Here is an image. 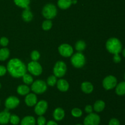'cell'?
<instances>
[{
    "mask_svg": "<svg viewBox=\"0 0 125 125\" xmlns=\"http://www.w3.org/2000/svg\"><path fill=\"white\" fill-rule=\"evenodd\" d=\"M10 51L6 47L0 49V61H5L9 57Z\"/></svg>",
    "mask_w": 125,
    "mask_h": 125,
    "instance_id": "cell-24",
    "label": "cell"
},
{
    "mask_svg": "<svg viewBox=\"0 0 125 125\" xmlns=\"http://www.w3.org/2000/svg\"><path fill=\"white\" fill-rule=\"evenodd\" d=\"M67 65L63 61H58L54 65L53 68L54 75L57 78H62L67 72Z\"/></svg>",
    "mask_w": 125,
    "mask_h": 125,
    "instance_id": "cell-6",
    "label": "cell"
},
{
    "mask_svg": "<svg viewBox=\"0 0 125 125\" xmlns=\"http://www.w3.org/2000/svg\"><path fill=\"white\" fill-rule=\"evenodd\" d=\"M109 125H120V123L117 118H113L110 120L109 122Z\"/></svg>",
    "mask_w": 125,
    "mask_h": 125,
    "instance_id": "cell-36",
    "label": "cell"
},
{
    "mask_svg": "<svg viewBox=\"0 0 125 125\" xmlns=\"http://www.w3.org/2000/svg\"><path fill=\"white\" fill-rule=\"evenodd\" d=\"M57 13V7L54 4L51 3L47 4L42 9V15L45 18L51 20L54 18Z\"/></svg>",
    "mask_w": 125,
    "mask_h": 125,
    "instance_id": "cell-3",
    "label": "cell"
},
{
    "mask_svg": "<svg viewBox=\"0 0 125 125\" xmlns=\"http://www.w3.org/2000/svg\"><path fill=\"white\" fill-rule=\"evenodd\" d=\"M9 42V39L6 37H2L0 38V45L2 47H6L8 45Z\"/></svg>",
    "mask_w": 125,
    "mask_h": 125,
    "instance_id": "cell-34",
    "label": "cell"
},
{
    "mask_svg": "<svg viewBox=\"0 0 125 125\" xmlns=\"http://www.w3.org/2000/svg\"><path fill=\"white\" fill-rule=\"evenodd\" d=\"M27 70L31 74L34 76H39L42 73V67L37 61H33L29 62L27 67Z\"/></svg>",
    "mask_w": 125,
    "mask_h": 125,
    "instance_id": "cell-7",
    "label": "cell"
},
{
    "mask_svg": "<svg viewBox=\"0 0 125 125\" xmlns=\"http://www.w3.org/2000/svg\"><path fill=\"white\" fill-rule=\"evenodd\" d=\"M58 51L60 54L64 57H69L73 54V48L70 45L63 43L60 45L58 48Z\"/></svg>",
    "mask_w": 125,
    "mask_h": 125,
    "instance_id": "cell-10",
    "label": "cell"
},
{
    "mask_svg": "<svg viewBox=\"0 0 125 125\" xmlns=\"http://www.w3.org/2000/svg\"><path fill=\"white\" fill-rule=\"evenodd\" d=\"M10 115V113L9 112V109L6 108L4 111L0 112V125H7L9 122Z\"/></svg>",
    "mask_w": 125,
    "mask_h": 125,
    "instance_id": "cell-14",
    "label": "cell"
},
{
    "mask_svg": "<svg viewBox=\"0 0 125 125\" xmlns=\"http://www.w3.org/2000/svg\"><path fill=\"white\" fill-rule=\"evenodd\" d=\"M124 78H125V76H124Z\"/></svg>",
    "mask_w": 125,
    "mask_h": 125,
    "instance_id": "cell-44",
    "label": "cell"
},
{
    "mask_svg": "<svg viewBox=\"0 0 125 125\" xmlns=\"http://www.w3.org/2000/svg\"><path fill=\"white\" fill-rule=\"evenodd\" d=\"M105 103L102 100H98L95 103L94 105V110L96 112H101L104 109Z\"/></svg>",
    "mask_w": 125,
    "mask_h": 125,
    "instance_id": "cell-22",
    "label": "cell"
},
{
    "mask_svg": "<svg viewBox=\"0 0 125 125\" xmlns=\"http://www.w3.org/2000/svg\"><path fill=\"white\" fill-rule=\"evenodd\" d=\"M47 84L43 80L38 79L33 82L31 85V90L36 94H42L45 93L47 90Z\"/></svg>",
    "mask_w": 125,
    "mask_h": 125,
    "instance_id": "cell-4",
    "label": "cell"
},
{
    "mask_svg": "<svg viewBox=\"0 0 125 125\" xmlns=\"http://www.w3.org/2000/svg\"><path fill=\"white\" fill-rule=\"evenodd\" d=\"M65 111L61 107H57L55 109L54 111L52 116H53L54 119L56 121H61L65 117Z\"/></svg>",
    "mask_w": 125,
    "mask_h": 125,
    "instance_id": "cell-15",
    "label": "cell"
},
{
    "mask_svg": "<svg viewBox=\"0 0 125 125\" xmlns=\"http://www.w3.org/2000/svg\"><path fill=\"white\" fill-rule=\"evenodd\" d=\"M36 123L38 125H46V120L45 117L43 115H40L37 119Z\"/></svg>",
    "mask_w": 125,
    "mask_h": 125,
    "instance_id": "cell-33",
    "label": "cell"
},
{
    "mask_svg": "<svg viewBox=\"0 0 125 125\" xmlns=\"http://www.w3.org/2000/svg\"><path fill=\"white\" fill-rule=\"evenodd\" d=\"M71 114L73 117H75V118H79L83 115V111L79 108H74L71 111Z\"/></svg>",
    "mask_w": 125,
    "mask_h": 125,
    "instance_id": "cell-31",
    "label": "cell"
},
{
    "mask_svg": "<svg viewBox=\"0 0 125 125\" xmlns=\"http://www.w3.org/2000/svg\"><path fill=\"white\" fill-rule=\"evenodd\" d=\"M81 90L84 93L87 94H91L94 90V85L90 82L85 81L81 84Z\"/></svg>",
    "mask_w": 125,
    "mask_h": 125,
    "instance_id": "cell-18",
    "label": "cell"
},
{
    "mask_svg": "<svg viewBox=\"0 0 125 125\" xmlns=\"http://www.w3.org/2000/svg\"><path fill=\"white\" fill-rule=\"evenodd\" d=\"M0 104H1V101H0Z\"/></svg>",
    "mask_w": 125,
    "mask_h": 125,
    "instance_id": "cell-45",
    "label": "cell"
},
{
    "mask_svg": "<svg viewBox=\"0 0 125 125\" xmlns=\"http://www.w3.org/2000/svg\"><path fill=\"white\" fill-rule=\"evenodd\" d=\"M13 2L18 7L25 9L29 7L31 0H13Z\"/></svg>",
    "mask_w": 125,
    "mask_h": 125,
    "instance_id": "cell-25",
    "label": "cell"
},
{
    "mask_svg": "<svg viewBox=\"0 0 125 125\" xmlns=\"http://www.w3.org/2000/svg\"><path fill=\"white\" fill-rule=\"evenodd\" d=\"M20 100L17 96H10L5 101V107L9 110L13 109L20 104Z\"/></svg>",
    "mask_w": 125,
    "mask_h": 125,
    "instance_id": "cell-12",
    "label": "cell"
},
{
    "mask_svg": "<svg viewBox=\"0 0 125 125\" xmlns=\"http://www.w3.org/2000/svg\"><path fill=\"white\" fill-rule=\"evenodd\" d=\"M113 61L115 63H120L122 61V58L120 56L119 54H114V57H113Z\"/></svg>",
    "mask_w": 125,
    "mask_h": 125,
    "instance_id": "cell-37",
    "label": "cell"
},
{
    "mask_svg": "<svg viewBox=\"0 0 125 125\" xmlns=\"http://www.w3.org/2000/svg\"><path fill=\"white\" fill-rule=\"evenodd\" d=\"M17 92L19 95L24 96V95H28L30 92V88L28 87V85H20L18 86L17 89Z\"/></svg>",
    "mask_w": 125,
    "mask_h": 125,
    "instance_id": "cell-21",
    "label": "cell"
},
{
    "mask_svg": "<svg viewBox=\"0 0 125 125\" xmlns=\"http://www.w3.org/2000/svg\"><path fill=\"white\" fill-rule=\"evenodd\" d=\"M86 48V43L84 40H79L75 44V49L78 52H82Z\"/></svg>",
    "mask_w": 125,
    "mask_h": 125,
    "instance_id": "cell-26",
    "label": "cell"
},
{
    "mask_svg": "<svg viewBox=\"0 0 125 125\" xmlns=\"http://www.w3.org/2000/svg\"><path fill=\"white\" fill-rule=\"evenodd\" d=\"M71 62L75 68H81L84 67L85 65V57L81 52H76L72 56Z\"/></svg>",
    "mask_w": 125,
    "mask_h": 125,
    "instance_id": "cell-5",
    "label": "cell"
},
{
    "mask_svg": "<svg viewBox=\"0 0 125 125\" xmlns=\"http://www.w3.org/2000/svg\"><path fill=\"white\" fill-rule=\"evenodd\" d=\"M7 70L11 76L20 78L26 73L27 67L20 59L13 58L10 60L7 65Z\"/></svg>",
    "mask_w": 125,
    "mask_h": 125,
    "instance_id": "cell-1",
    "label": "cell"
},
{
    "mask_svg": "<svg viewBox=\"0 0 125 125\" xmlns=\"http://www.w3.org/2000/svg\"><path fill=\"white\" fill-rule=\"evenodd\" d=\"M115 92L119 96L125 95V81H122L115 87Z\"/></svg>",
    "mask_w": 125,
    "mask_h": 125,
    "instance_id": "cell-23",
    "label": "cell"
},
{
    "mask_svg": "<svg viewBox=\"0 0 125 125\" xmlns=\"http://www.w3.org/2000/svg\"><path fill=\"white\" fill-rule=\"evenodd\" d=\"M57 89L62 92H65L69 89L70 85L67 81L64 79H60L57 81Z\"/></svg>",
    "mask_w": 125,
    "mask_h": 125,
    "instance_id": "cell-16",
    "label": "cell"
},
{
    "mask_svg": "<svg viewBox=\"0 0 125 125\" xmlns=\"http://www.w3.org/2000/svg\"><path fill=\"white\" fill-rule=\"evenodd\" d=\"M81 125V124H77V125Z\"/></svg>",
    "mask_w": 125,
    "mask_h": 125,
    "instance_id": "cell-43",
    "label": "cell"
},
{
    "mask_svg": "<svg viewBox=\"0 0 125 125\" xmlns=\"http://www.w3.org/2000/svg\"><path fill=\"white\" fill-rule=\"evenodd\" d=\"M122 54H123V57H125V48L122 51Z\"/></svg>",
    "mask_w": 125,
    "mask_h": 125,
    "instance_id": "cell-40",
    "label": "cell"
},
{
    "mask_svg": "<svg viewBox=\"0 0 125 125\" xmlns=\"http://www.w3.org/2000/svg\"><path fill=\"white\" fill-rule=\"evenodd\" d=\"M40 54L37 50H34V51H32L31 54V58L32 61H37L38 60L40 59Z\"/></svg>",
    "mask_w": 125,
    "mask_h": 125,
    "instance_id": "cell-32",
    "label": "cell"
},
{
    "mask_svg": "<svg viewBox=\"0 0 125 125\" xmlns=\"http://www.w3.org/2000/svg\"><path fill=\"white\" fill-rule=\"evenodd\" d=\"M57 83V77L54 75H51L48 78L46 81V84L50 86H54Z\"/></svg>",
    "mask_w": 125,
    "mask_h": 125,
    "instance_id": "cell-30",
    "label": "cell"
},
{
    "mask_svg": "<svg viewBox=\"0 0 125 125\" xmlns=\"http://www.w3.org/2000/svg\"><path fill=\"white\" fill-rule=\"evenodd\" d=\"M117 84V79L113 75H109L106 76L103 81V86L106 90H109L113 89Z\"/></svg>",
    "mask_w": 125,
    "mask_h": 125,
    "instance_id": "cell-8",
    "label": "cell"
},
{
    "mask_svg": "<svg viewBox=\"0 0 125 125\" xmlns=\"http://www.w3.org/2000/svg\"><path fill=\"white\" fill-rule=\"evenodd\" d=\"M9 122L13 125H18L20 122V119L18 115L15 114L10 115Z\"/></svg>",
    "mask_w": 125,
    "mask_h": 125,
    "instance_id": "cell-29",
    "label": "cell"
},
{
    "mask_svg": "<svg viewBox=\"0 0 125 125\" xmlns=\"http://www.w3.org/2000/svg\"><path fill=\"white\" fill-rule=\"evenodd\" d=\"M1 84L0 83V89H1Z\"/></svg>",
    "mask_w": 125,
    "mask_h": 125,
    "instance_id": "cell-42",
    "label": "cell"
},
{
    "mask_svg": "<svg viewBox=\"0 0 125 125\" xmlns=\"http://www.w3.org/2000/svg\"><path fill=\"white\" fill-rule=\"evenodd\" d=\"M46 125H57V123H56L55 121L50 120L48 122H46Z\"/></svg>",
    "mask_w": 125,
    "mask_h": 125,
    "instance_id": "cell-39",
    "label": "cell"
},
{
    "mask_svg": "<svg viewBox=\"0 0 125 125\" xmlns=\"http://www.w3.org/2000/svg\"><path fill=\"white\" fill-rule=\"evenodd\" d=\"M48 107L47 101L45 100H40L37 103L34 107V112L37 115H43L46 112Z\"/></svg>",
    "mask_w": 125,
    "mask_h": 125,
    "instance_id": "cell-11",
    "label": "cell"
},
{
    "mask_svg": "<svg viewBox=\"0 0 125 125\" xmlns=\"http://www.w3.org/2000/svg\"><path fill=\"white\" fill-rule=\"evenodd\" d=\"M52 26V23L51 20L46 19V20L44 21L42 23V29L45 31H49L51 29Z\"/></svg>",
    "mask_w": 125,
    "mask_h": 125,
    "instance_id": "cell-28",
    "label": "cell"
},
{
    "mask_svg": "<svg viewBox=\"0 0 125 125\" xmlns=\"http://www.w3.org/2000/svg\"><path fill=\"white\" fill-rule=\"evenodd\" d=\"M101 122L100 117L95 113L89 114L84 120V125H99Z\"/></svg>",
    "mask_w": 125,
    "mask_h": 125,
    "instance_id": "cell-9",
    "label": "cell"
},
{
    "mask_svg": "<svg viewBox=\"0 0 125 125\" xmlns=\"http://www.w3.org/2000/svg\"></svg>",
    "mask_w": 125,
    "mask_h": 125,
    "instance_id": "cell-46",
    "label": "cell"
},
{
    "mask_svg": "<svg viewBox=\"0 0 125 125\" xmlns=\"http://www.w3.org/2000/svg\"><path fill=\"white\" fill-rule=\"evenodd\" d=\"M106 47L107 51L113 54H120L122 51V42L119 39L115 37L109 39L106 42Z\"/></svg>",
    "mask_w": 125,
    "mask_h": 125,
    "instance_id": "cell-2",
    "label": "cell"
},
{
    "mask_svg": "<svg viewBox=\"0 0 125 125\" xmlns=\"http://www.w3.org/2000/svg\"><path fill=\"white\" fill-rule=\"evenodd\" d=\"M7 68L5 66L0 65V77L3 76L7 73Z\"/></svg>",
    "mask_w": 125,
    "mask_h": 125,
    "instance_id": "cell-35",
    "label": "cell"
},
{
    "mask_svg": "<svg viewBox=\"0 0 125 125\" xmlns=\"http://www.w3.org/2000/svg\"><path fill=\"white\" fill-rule=\"evenodd\" d=\"M77 3V0H72V4H75Z\"/></svg>",
    "mask_w": 125,
    "mask_h": 125,
    "instance_id": "cell-41",
    "label": "cell"
},
{
    "mask_svg": "<svg viewBox=\"0 0 125 125\" xmlns=\"http://www.w3.org/2000/svg\"><path fill=\"white\" fill-rule=\"evenodd\" d=\"M26 104L29 107H32L34 106L37 103V97L35 94H28L26 96L25 99H24Z\"/></svg>",
    "mask_w": 125,
    "mask_h": 125,
    "instance_id": "cell-13",
    "label": "cell"
},
{
    "mask_svg": "<svg viewBox=\"0 0 125 125\" xmlns=\"http://www.w3.org/2000/svg\"><path fill=\"white\" fill-rule=\"evenodd\" d=\"M93 111V107L91 105H87L85 107V112L87 114L92 113Z\"/></svg>",
    "mask_w": 125,
    "mask_h": 125,
    "instance_id": "cell-38",
    "label": "cell"
},
{
    "mask_svg": "<svg viewBox=\"0 0 125 125\" xmlns=\"http://www.w3.org/2000/svg\"><path fill=\"white\" fill-rule=\"evenodd\" d=\"M72 4V0H58L57 6L60 9L63 10L67 9Z\"/></svg>",
    "mask_w": 125,
    "mask_h": 125,
    "instance_id": "cell-20",
    "label": "cell"
},
{
    "mask_svg": "<svg viewBox=\"0 0 125 125\" xmlns=\"http://www.w3.org/2000/svg\"><path fill=\"white\" fill-rule=\"evenodd\" d=\"M22 78H23V82H24V83L26 85H30V84H32V83L34 82L33 77L29 74L26 73V74H24L23 75V76Z\"/></svg>",
    "mask_w": 125,
    "mask_h": 125,
    "instance_id": "cell-27",
    "label": "cell"
},
{
    "mask_svg": "<svg viewBox=\"0 0 125 125\" xmlns=\"http://www.w3.org/2000/svg\"><path fill=\"white\" fill-rule=\"evenodd\" d=\"M20 124L21 125H35L36 120L33 116L28 115L20 121Z\"/></svg>",
    "mask_w": 125,
    "mask_h": 125,
    "instance_id": "cell-19",
    "label": "cell"
},
{
    "mask_svg": "<svg viewBox=\"0 0 125 125\" xmlns=\"http://www.w3.org/2000/svg\"><path fill=\"white\" fill-rule=\"evenodd\" d=\"M22 18L26 22H30L33 19V14L31 11L29 7L24 9L21 14Z\"/></svg>",
    "mask_w": 125,
    "mask_h": 125,
    "instance_id": "cell-17",
    "label": "cell"
}]
</instances>
